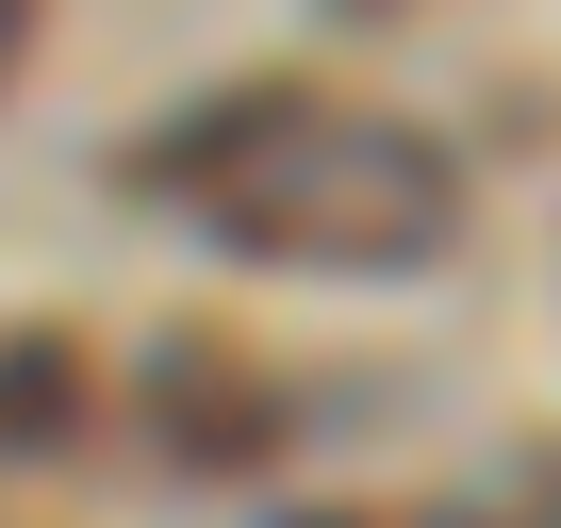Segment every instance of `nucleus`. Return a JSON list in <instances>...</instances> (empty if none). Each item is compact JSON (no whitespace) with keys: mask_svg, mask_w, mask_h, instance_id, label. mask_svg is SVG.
Masks as SVG:
<instances>
[{"mask_svg":"<svg viewBox=\"0 0 561 528\" xmlns=\"http://www.w3.org/2000/svg\"><path fill=\"white\" fill-rule=\"evenodd\" d=\"M231 248H280V264H430L462 231V165L397 116H298L231 198H215Z\"/></svg>","mask_w":561,"mask_h":528,"instance_id":"f257e3e1","label":"nucleus"},{"mask_svg":"<svg viewBox=\"0 0 561 528\" xmlns=\"http://www.w3.org/2000/svg\"><path fill=\"white\" fill-rule=\"evenodd\" d=\"M298 116H314V83H231V100L165 116V133L133 149V182H149V198H231V182H248L280 133H298Z\"/></svg>","mask_w":561,"mask_h":528,"instance_id":"f03ea898","label":"nucleus"},{"mask_svg":"<svg viewBox=\"0 0 561 528\" xmlns=\"http://www.w3.org/2000/svg\"><path fill=\"white\" fill-rule=\"evenodd\" d=\"M83 429V347L67 331H0V462H34Z\"/></svg>","mask_w":561,"mask_h":528,"instance_id":"7ed1b4c3","label":"nucleus"},{"mask_svg":"<svg viewBox=\"0 0 561 528\" xmlns=\"http://www.w3.org/2000/svg\"><path fill=\"white\" fill-rule=\"evenodd\" d=\"M165 397H182V413H165V446H182V462H264V429H280L264 397H231V364H215V347H165Z\"/></svg>","mask_w":561,"mask_h":528,"instance_id":"20e7f679","label":"nucleus"},{"mask_svg":"<svg viewBox=\"0 0 561 528\" xmlns=\"http://www.w3.org/2000/svg\"><path fill=\"white\" fill-rule=\"evenodd\" d=\"M0 67H18V18H0Z\"/></svg>","mask_w":561,"mask_h":528,"instance_id":"39448f33","label":"nucleus"},{"mask_svg":"<svg viewBox=\"0 0 561 528\" xmlns=\"http://www.w3.org/2000/svg\"><path fill=\"white\" fill-rule=\"evenodd\" d=\"M298 528H347V512H298Z\"/></svg>","mask_w":561,"mask_h":528,"instance_id":"423d86ee","label":"nucleus"}]
</instances>
